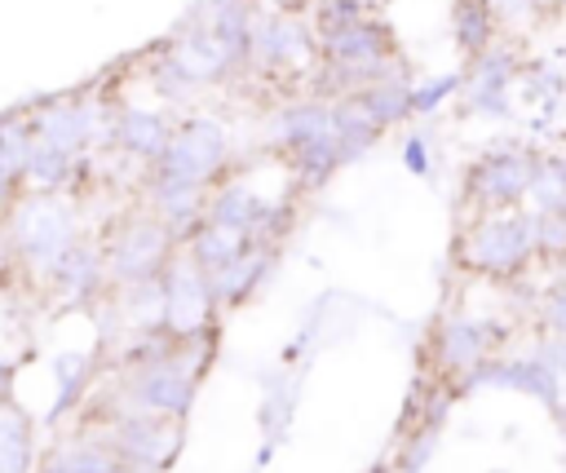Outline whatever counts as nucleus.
I'll list each match as a JSON object with an SVG mask.
<instances>
[{
  "mask_svg": "<svg viewBox=\"0 0 566 473\" xmlns=\"http://www.w3.org/2000/svg\"><path fill=\"white\" fill-rule=\"evenodd\" d=\"M212 354H217V327L199 332L190 340H177V349H168L159 358L137 362L133 376H128V389H124V407L168 416V420H186Z\"/></svg>",
  "mask_w": 566,
  "mask_h": 473,
  "instance_id": "1",
  "label": "nucleus"
},
{
  "mask_svg": "<svg viewBox=\"0 0 566 473\" xmlns=\"http://www.w3.org/2000/svg\"><path fill=\"white\" fill-rule=\"evenodd\" d=\"M535 212L531 208H500L473 212L455 239V261L482 278H517L535 261Z\"/></svg>",
  "mask_w": 566,
  "mask_h": 473,
  "instance_id": "2",
  "label": "nucleus"
},
{
  "mask_svg": "<svg viewBox=\"0 0 566 473\" xmlns=\"http://www.w3.org/2000/svg\"><path fill=\"white\" fill-rule=\"evenodd\" d=\"M9 221V234H13V248H18V261L22 270L49 287L57 261L66 256V248L80 239V217H75V203L66 199V190H27L18 199V208L4 217Z\"/></svg>",
  "mask_w": 566,
  "mask_h": 473,
  "instance_id": "3",
  "label": "nucleus"
},
{
  "mask_svg": "<svg viewBox=\"0 0 566 473\" xmlns=\"http://www.w3.org/2000/svg\"><path fill=\"white\" fill-rule=\"evenodd\" d=\"M102 248H106V274H111V292H115V287L159 278L181 243L168 221H159L150 208H137V212H124L102 234Z\"/></svg>",
  "mask_w": 566,
  "mask_h": 473,
  "instance_id": "4",
  "label": "nucleus"
},
{
  "mask_svg": "<svg viewBox=\"0 0 566 473\" xmlns=\"http://www.w3.org/2000/svg\"><path fill=\"white\" fill-rule=\"evenodd\" d=\"M535 150L531 146H491L464 168V208L469 212H500V208H526L531 177H535Z\"/></svg>",
  "mask_w": 566,
  "mask_h": 473,
  "instance_id": "5",
  "label": "nucleus"
},
{
  "mask_svg": "<svg viewBox=\"0 0 566 473\" xmlns=\"http://www.w3.org/2000/svg\"><path fill=\"white\" fill-rule=\"evenodd\" d=\"M252 66L270 75H314L318 66V31L305 13L256 9L252 22Z\"/></svg>",
  "mask_w": 566,
  "mask_h": 473,
  "instance_id": "6",
  "label": "nucleus"
},
{
  "mask_svg": "<svg viewBox=\"0 0 566 473\" xmlns=\"http://www.w3.org/2000/svg\"><path fill=\"white\" fill-rule=\"evenodd\" d=\"M217 309L221 305H217L208 270L186 248H177V256L164 270V327L177 340H190V336L217 327Z\"/></svg>",
  "mask_w": 566,
  "mask_h": 473,
  "instance_id": "7",
  "label": "nucleus"
},
{
  "mask_svg": "<svg viewBox=\"0 0 566 473\" xmlns=\"http://www.w3.org/2000/svg\"><path fill=\"white\" fill-rule=\"evenodd\" d=\"M164 172H181V177H195V181H226L230 172V137L221 128V119L212 115H181L172 124V137H168V150L164 159L155 164Z\"/></svg>",
  "mask_w": 566,
  "mask_h": 473,
  "instance_id": "8",
  "label": "nucleus"
},
{
  "mask_svg": "<svg viewBox=\"0 0 566 473\" xmlns=\"http://www.w3.org/2000/svg\"><path fill=\"white\" fill-rule=\"evenodd\" d=\"M31 128L40 141L57 146V150H71V155H88L93 141L111 137V124L102 115V106L80 88V93H53V97H40L31 111Z\"/></svg>",
  "mask_w": 566,
  "mask_h": 473,
  "instance_id": "9",
  "label": "nucleus"
},
{
  "mask_svg": "<svg viewBox=\"0 0 566 473\" xmlns=\"http://www.w3.org/2000/svg\"><path fill=\"white\" fill-rule=\"evenodd\" d=\"M97 438L111 442L119 460L146 464V469H159L164 473L172 464V455L181 451V420L119 407V411H106V429Z\"/></svg>",
  "mask_w": 566,
  "mask_h": 473,
  "instance_id": "10",
  "label": "nucleus"
},
{
  "mask_svg": "<svg viewBox=\"0 0 566 473\" xmlns=\"http://www.w3.org/2000/svg\"><path fill=\"white\" fill-rule=\"evenodd\" d=\"M562 380H566V371L557 367V358L548 354V345L539 349V354H522V358H486V362H478L464 380H460V389H517V393H531V398H539L544 407H553V411H562Z\"/></svg>",
  "mask_w": 566,
  "mask_h": 473,
  "instance_id": "11",
  "label": "nucleus"
},
{
  "mask_svg": "<svg viewBox=\"0 0 566 473\" xmlns=\"http://www.w3.org/2000/svg\"><path fill=\"white\" fill-rule=\"evenodd\" d=\"M522 57L513 44H491L464 66V106L482 119H509L513 115V84H522Z\"/></svg>",
  "mask_w": 566,
  "mask_h": 473,
  "instance_id": "12",
  "label": "nucleus"
},
{
  "mask_svg": "<svg viewBox=\"0 0 566 473\" xmlns=\"http://www.w3.org/2000/svg\"><path fill=\"white\" fill-rule=\"evenodd\" d=\"M509 332L500 323L473 318V314H451L433 327V367L442 376H469L478 362L491 358V349L504 340Z\"/></svg>",
  "mask_w": 566,
  "mask_h": 473,
  "instance_id": "13",
  "label": "nucleus"
},
{
  "mask_svg": "<svg viewBox=\"0 0 566 473\" xmlns=\"http://www.w3.org/2000/svg\"><path fill=\"white\" fill-rule=\"evenodd\" d=\"M168 49H172V57L199 80V88H208V84H217V80H226V75H234V71H243V62H239V53L212 31V22H208V13H195V18H186L177 31H172V40H164Z\"/></svg>",
  "mask_w": 566,
  "mask_h": 473,
  "instance_id": "14",
  "label": "nucleus"
},
{
  "mask_svg": "<svg viewBox=\"0 0 566 473\" xmlns=\"http://www.w3.org/2000/svg\"><path fill=\"white\" fill-rule=\"evenodd\" d=\"M208 195H212L208 181H195V177H181V172H164V168H146V208L159 221L172 225L177 243H186L190 230L203 221Z\"/></svg>",
  "mask_w": 566,
  "mask_h": 473,
  "instance_id": "15",
  "label": "nucleus"
},
{
  "mask_svg": "<svg viewBox=\"0 0 566 473\" xmlns=\"http://www.w3.org/2000/svg\"><path fill=\"white\" fill-rule=\"evenodd\" d=\"M111 287V274H106V248L102 239H75L66 248V256L57 261L53 278H49V292L62 301V305H97Z\"/></svg>",
  "mask_w": 566,
  "mask_h": 473,
  "instance_id": "16",
  "label": "nucleus"
},
{
  "mask_svg": "<svg viewBox=\"0 0 566 473\" xmlns=\"http://www.w3.org/2000/svg\"><path fill=\"white\" fill-rule=\"evenodd\" d=\"M168 137H172V119L164 111H142V106H128L115 115L111 124V141L119 146V155L137 159L142 168H155L168 150Z\"/></svg>",
  "mask_w": 566,
  "mask_h": 473,
  "instance_id": "17",
  "label": "nucleus"
},
{
  "mask_svg": "<svg viewBox=\"0 0 566 473\" xmlns=\"http://www.w3.org/2000/svg\"><path fill=\"white\" fill-rule=\"evenodd\" d=\"M274 252H279V243H270V239H252L230 265H221L217 274H208V278H212V292H217V305H221V309L243 305V301L270 278V270H274Z\"/></svg>",
  "mask_w": 566,
  "mask_h": 473,
  "instance_id": "18",
  "label": "nucleus"
},
{
  "mask_svg": "<svg viewBox=\"0 0 566 473\" xmlns=\"http://www.w3.org/2000/svg\"><path fill=\"white\" fill-rule=\"evenodd\" d=\"M332 128H336V124H332V102H327V97H305V102H287V106H279V111L270 115L265 141H270L279 155H287L292 146L310 141V137H323V133H332Z\"/></svg>",
  "mask_w": 566,
  "mask_h": 473,
  "instance_id": "19",
  "label": "nucleus"
},
{
  "mask_svg": "<svg viewBox=\"0 0 566 473\" xmlns=\"http://www.w3.org/2000/svg\"><path fill=\"white\" fill-rule=\"evenodd\" d=\"M265 203L270 199H261L248 181H239V177H226V181H217L212 186V195H208V221H217V225H234V230H243V234H261V217H265Z\"/></svg>",
  "mask_w": 566,
  "mask_h": 473,
  "instance_id": "20",
  "label": "nucleus"
},
{
  "mask_svg": "<svg viewBox=\"0 0 566 473\" xmlns=\"http://www.w3.org/2000/svg\"><path fill=\"white\" fill-rule=\"evenodd\" d=\"M119 455L111 442H102L97 433H80L71 442H57L35 473H119Z\"/></svg>",
  "mask_w": 566,
  "mask_h": 473,
  "instance_id": "21",
  "label": "nucleus"
},
{
  "mask_svg": "<svg viewBox=\"0 0 566 473\" xmlns=\"http://www.w3.org/2000/svg\"><path fill=\"white\" fill-rule=\"evenodd\" d=\"M354 97L367 106V115H371L380 128L407 124V119L416 115V106H411V75H407V62H398L389 75L371 80V84H367V88H358Z\"/></svg>",
  "mask_w": 566,
  "mask_h": 473,
  "instance_id": "22",
  "label": "nucleus"
},
{
  "mask_svg": "<svg viewBox=\"0 0 566 473\" xmlns=\"http://www.w3.org/2000/svg\"><path fill=\"white\" fill-rule=\"evenodd\" d=\"M495 35H500V18H495L491 0H451V40L464 62L486 53L495 44Z\"/></svg>",
  "mask_w": 566,
  "mask_h": 473,
  "instance_id": "23",
  "label": "nucleus"
},
{
  "mask_svg": "<svg viewBox=\"0 0 566 473\" xmlns=\"http://www.w3.org/2000/svg\"><path fill=\"white\" fill-rule=\"evenodd\" d=\"M283 159H287V168H292V177H296V186H301V190H318V186H327V181H332V172H336V168H345V159H340V141H336V128H332V133H323V137H310V141L292 146Z\"/></svg>",
  "mask_w": 566,
  "mask_h": 473,
  "instance_id": "24",
  "label": "nucleus"
},
{
  "mask_svg": "<svg viewBox=\"0 0 566 473\" xmlns=\"http://www.w3.org/2000/svg\"><path fill=\"white\" fill-rule=\"evenodd\" d=\"M332 124H336V141H340V159H345V164L363 159V155L380 141V133H385V128L367 115V106H363L354 93L332 102Z\"/></svg>",
  "mask_w": 566,
  "mask_h": 473,
  "instance_id": "25",
  "label": "nucleus"
},
{
  "mask_svg": "<svg viewBox=\"0 0 566 473\" xmlns=\"http://www.w3.org/2000/svg\"><path fill=\"white\" fill-rule=\"evenodd\" d=\"M84 164H88V155H71V150H57L35 137L31 159H27V190H71L80 181Z\"/></svg>",
  "mask_w": 566,
  "mask_h": 473,
  "instance_id": "26",
  "label": "nucleus"
},
{
  "mask_svg": "<svg viewBox=\"0 0 566 473\" xmlns=\"http://www.w3.org/2000/svg\"><path fill=\"white\" fill-rule=\"evenodd\" d=\"M248 243H252V234H243V230H234V225H217V221L203 217V221L190 230V239H186L181 248H186L208 274H217V270L230 265Z\"/></svg>",
  "mask_w": 566,
  "mask_h": 473,
  "instance_id": "27",
  "label": "nucleus"
},
{
  "mask_svg": "<svg viewBox=\"0 0 566 473\" xmlns=\"http://www.w3.org/2000/svg\"><path fill=\"white\" fill-rule=\"evenodd\" d=\"M0 473H35L31 420L9 398H0Z\"/></svg>",
  "mask_w": 566,
  "mask_h": 473,
  "instance_id": "28",
  "label": "nucleus"
},
{
  "mask_svg": "<svg viewBox=\"0 0 566 473\" xmlns=\"http://www.w3.org/2000/svg\"><path fill=\"white\" fill-rule=\"evenodd\" d=\"M526 208L531 212H566V159L562 155H539L535 159Z\"/></svg>",
  "mask_w": 566,
  "mask_h": 473,
  "instance_id": "29",
  "label": "nucleus"
},
{
  "mask_svg": "<svg viewBox=\"0 0 566 473\" xmlns=\"http://www.w3.org/2000/svg\"><path fill=\"white\" fill-rule=\"evenodd\" d=\"M150 88L164 97V102H190L195 93H199V80L172 57V49L164 44L159 53H155V62H150Z\"/></svg>",
  "mask_w": 566,
  "mask_h": 473,
  "instance_id": "30",
  "label": "nucleus"
},
{
  "mask_svg": "<svg viewBox=\"0 0 566 473\" xmlns=\"http://www.w3.org/2000/svg\"><path fill=\"white\" fill-rule=\"evenodd\" d=\"M88 371H93L88 354H62V358L53 362V380H57V402H53L49 420H62V416H66V407H75V402H80V393H84V385H88Z\"/></svg>",
  "mask_w": 566,
  "mask_h": 473,
  "instance_id": "31",
  "label": "nucleus"
},
{
  "mask_svg": "<svg viewBox=\"0 0 566 473\" xmlns=\"http://www.w3.org/2000/svg\"><path fill=\"white\" fill-rule=\"evenodd\" d=\"M455 93H464V71H447V75H433V80H416V84H411V106H416V115H438V106L451 102Z\"/></svg>",
  "mask_w": 566,
  "mask_h": 473,
  "instance_id": "32",
  "label": "nucleus"
},
{
  "mask_svg": "<svg viewBox=\"0 0 566 473\" xmlns=\"http://www.w3.org/2000/svg\"><path fill=\"white\" fill-rule=\"evenodd\" d=\"M367 13H371L367 0H314L310 22H314L318 35H332V31H340V27H349V22L367 18Z\"/></svg>",
  "mask_w": 566,
  "mask_h": 473,
  "instance_id": "33",
  "label": "nucleus"
},
{
  "mask_svg": "<svg viewBox=\"0 0 566 473\" xmlns=\"http://www.w3.org/2000/svg\"><path fill=\"white\" fill-rule=\"evenodd\" d=\"M522 93H526L539 111H553V106L562 102V93H566V80H562V71L535 62V66L522 71Z\"/></svg>",
  "mask_w": 566,
  "mask_h": 473,
  "instance_id": "34",
  "label": "nucleus"
},
{
  "mask_svg": "<svg viewBox=\"0 0 566 473\" xmlns=\"http://www.w3.org/2000/svg\"><path fill=\"white\" fill-rule=\"evenodd\" d=\"M500 31H531L548 18V0H491Z\"/></svg>",
  "mask_w": 566,
  "mask_h": 473,
  "instance_id": "35",
  "label": "nucleus"
},
{
  "mask_svg": "<svg viewBox=\"0 0 566 473\" xmlns=\"http://www.w3.org/2000/svg\"><path fill=\"white\" fill-rule=\"evenodd\" d=\"M535 252L544 261L566 256V212H535Z\"/></svg>",
  "mask_w": 566,
  "mask_h": 473,
  "instance_id": "36",
  "label": "nucleus"
},
{
  "mask_svg": "<svg viewBox=\"0 0 566 473\" xmlns=\"http://www.w3.org/2000/svg\"><path fill=\"white\" fill-rule=\"evenodd\" d=\"M539 327L548 336H566V283H553L539 292Z\"/></svg>",
  "mask_w": 566,
  "mask_h": 473,
  "instance_id": "37",
  "label": "nucleus"
},
{
  "mask_svg": "<svg viewBox=\"0 0 566 473\" xmlns=\"http://www.w3.org/2000/svg\"><path fill=\"white\" fill-rule=\"evenodd\" d=\"M22 195H27V177H22V168L9 159V150L0 146V217H9Z\"/></svg>",
  "mask_w": 566,
  "mask_h": 473,
  "instance_id": "38",
  "label": "nucleus"
},
{
  "mask_svg": "<svg viewBox=\"0 0 566 473\" xmlns=\"http://www.w3.org/2000/svg\"><path fill=\"white\" fill-rule=\"evenodd\" d=\"M402 168H407L411 177H429V172H433V159H429V141H424V133H407V141H402Z\"/></svg>",
  "mask_w": 566,
  "mask_h": 473,
  "instance_id": "39",
  "label": "nucleus"
},
{
  "mask_svg": "<svg viewBox=\"0 0 566 473\" xmlns=\"http://www.w3.org/2000/svg\"><path fill=\"white\" fill-rule=\"evenodd\" d=\"M22 270V261H18V248H13V234H9V221L0 217V283H9L13 274Z\"/></svg>",
  "mask_w": 566,
  "mask_h": 473,
  "instance_id": "40",
  "label": "nucleus"
},
{
  "mask_svg": "<svg viewBox=\"0 0 566 473\" xmlns=\"http://www.w3.org/2000/svg\"><path fill=\"white\" fill-rule=\"evenodd\" d=\"M548 354H553V358H557V367L566 371V336H553V340H548Z\"/></svg>",
  "mask_w": 566,
  "mask_h": 473,
  "instance_id": "41",
  "label": "nucleus"
},
{
  "mask_svg": "<svg viewBox=\"0 0 566 473\" xmlns=\"http://www.w3.org/2000/svg\"><path fill=\"white\" fill-rule=\"evenodd\" d=\"M9 371H13V367L0 358V398H9Z\"/></svg>",
  "mask_w": 566,
  "mask_h": 473,
  "instance_id": "42",
  "label": "nucleus"
},
{
  "mask_svg": "<svg viewBox=\"0 0 566 473\" xmlns=\"http://www.w3.org/2000/svg\"><path fill=\"white\" fill-rule=\"evenodd\" d=\"M208 4H248V0H208Z\"/></svg>",
  "mask_w": 566,
  "mask_h": 473,
  "instance_id": "43",
  "label": "nucleus"
},
{
  "mask_svg": "<svg viewBox=\"0 0 566 473\" xmlns=\"http://www.w3.org/2000/svg\"><path fill=\"white\" fill-rule=\"evenodd\" d=\"M562 4H566V0H562Z\"/></svg>",
  "mask_w": 566,
  "mask_h": 473,
  "instance_id": "44",
  "label": "nucleus"
}]
</instances>
